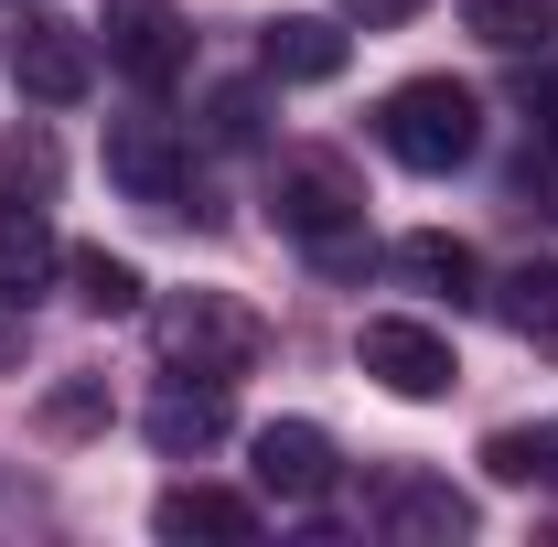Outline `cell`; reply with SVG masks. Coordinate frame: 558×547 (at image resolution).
<instances>
[{
	"label": "cell",
	"mask_w": 558,
	"mask_h": 547,
	"mask_svg": "<svg viewBox=\"0 0 558 547\" xmlns=\"http://www.w3.org/2000/svg\"><path fill=\"white\" fill-rule=\"evenodd\" d=\"M354 22H409V11H429V0H344Z\"/></svg>",
	"instance_id": "cell-24"
},
{
	"label": "cell",
	"mask_w": 558,
	"mask_h": 547,
	"mask_svg": "<svg viewBox=\"0 0 558 547\" xmlns=\"http://www.w3.org/2000/svg\"><path fill=\"white\" fill-rule=\"evenodd\" d=\"M398 269H409L418 290H440V301H473V279H484V258H473L462 236H398Z\"/></svg>",
	"instance_id": "cell-15"
},
{
	"label": "cell",
	"mask_w": 558,
	"mask_h": 547,
	"mask_svg": "<svg viewBox=\"0 0 558 547\" xmlns=\"http://www.w3.org/2000/svg\"><path fill=\"white\" fill-rule=\"evenodd\" d=\"M376 526H387V537H473V505H462L451 483H429V473H398L376 494Z\"/></svg>",
	"instance_id": "cell-13"
},
{
	"label": "cell",
	"mask_w": 558,
	"mask_h": 547,
	"mask_svg": "<svg viewBox=\"0 0 558 547\" xmlns=\"http://www.w3.org/2000/svg\"><path fill=\"white\" fill-rule=\"evenodd\" d=\"M526 108H537V150H558V65L537 75V97H526Z\"/></svg>",
	"instance_id": "cell-23"
},
{
	"label": "cell",
	"mask_w": 558,
	"mask_h": 547,
	"mask_svg": "<svg viewBox=\"0 0 558 547\" xmlns=\"http://www.w3.org/2000/svg\"><path fill=\"white\" fill-rule=\"evenodd\" d=\"M194 54V33L172 22V0H108V65L130 86H172Z\"/></svg>",
	"instance_id": "cell-7"
},
{
	"label": "cell",
	"mask_w": 558,
	"mask_h": 547,
	"mask_svg": "<svg viewBox=\"0 0 558 547\" xmlns=\"http://www.w3.org/2000/svg\"><path fill=\"white\" fill-rule=\"evenodd\" d=\"M150 526H161V537H215V547H236V537H258V505H247V494H215V483H172V494L150 505Z\"/></svg>",
	"instance_id": "cell-12"
},
{
	"label": "cell",
	"mask_w": 558,
	"mask_h": 547,
	"mask_svg": "<svg viewBox=\"0 0 558 547\" xmlns=\"http://www.w3.org/2000/svg\"><path fill=\"white\" fill-rule=\"evenodd\" d=\"M247 462H258V494H269V505H323V494H333V429L269 418V429L247 440Z\"/></svg>",
	"instance_id": "cell-6"
},
{
	"label": "cell",
	"mask_w": 558,
	"mask_h": 547,
	"mask_svg": "<svg viewBox=\"0 0 558 547\" xmlns=\"http://www.w3.org/2000/svg\"><path fill=\"white\" fill-rule=\"evenodd\" d=\"M44 194H54V139L11 130L0 139V205H44Z\"/></svg>",
	"instance_id": "cell-18"
},
{
	"label": "cell",
	"mask_w": 558,
	"mask_h": 547,
	"mask_svg": "<svg viewBox=\"0 0 558 547\" xmlns=\"http://www.w3.org/2000/svg\"><path fill=\"white\" fill-rule=\"evenodd\" d=\"M54 269H65V247H54L44 205H0V312H22Z\"/></svg>",
	"instance_id": "cell-10"
},
{
	"label": "cell",
	"mask_w": 558,
	"mask_h": 547,
	"mask_svg": "<svg viewBox=\"0 0 558 547\" xmlns=\"http://www.w3.org/2000/svg\"><path fill=\"white\" fill-rule=\"evenodd\" d=\"M484 473L494 483H526V494H558V418H537V429H494Z\"/></svg>",
	"instance_id": "cell-14"
},
{
	"label": "cell",
	"mask_w": 558,
	"mask_h": 547,
	"mask_svg": "<svg viewBox=\"0 0 558 547\" xmlns=\"http://www.w3.org/2000/svg\"><path fill=\"white\" fill-rule=\"evenodd\" d=\"M108 183L150 215H205L194 205V150L172 119H108Z\"/></svg>",
	"instance_id": "cell-4"
},
{
	"label": "cell",
	"mask_w": 558,
	"mask_h": 547,
	"mask_svg": "<svg viewBox=\"0 0 558 547\" xmlns=\"http://www.w3.org/2000/svg\"><path fill=\"white\" fill-rule=\"evenodd\" d=\"M215 440H226V387H194V376H172V387H161V398H150V451H172V462H183V451H215Z\"/></svg>",
	"instance_id": "cell-11"
},
{
	"label": "cell",
	"mask_w": 558,
	"mask_h": 547,
	"mask_svg": "<svg viewBox=\"0 0 558 547\" xmlns=\"http://www.w3.org/2000/svg\"><path fill=\"white\" fill-rule=\"evenodd\" d=\"M44 429H54V440H86V429H108V387H97V376H65V387H44Z\"/></svg>",
	"instance_id": "cell-20"
},
{
	"label": "cell",
	"mask_w": 558,
	"mask_h": 547,
	"mask_svg": "<svg viewBox=\"0 0 558 547\" xmlns=\"http://www.w3.org/2000/svg\"><path fill=\"white\" fill-rule=\"evenodd\" d=\"M462 22H473L484 44H505V54H515V44H537V33L558 22V0H462Z\"/></svg>",
	"instance_id": "cell-19"
},
{
	"label": "cell",
	"mask_w": 558,
	"mask_h": 547,
	"mask_svg": "<svg viewBox=\"0 0 558 547\" xmlns=\"http://www.w3.org/2000/svg\"><path fill=\"white\" fill-rule=\"evenodd\" d=\"M344 33L333 22H312V11H279V22H258V65L279 75V86H333L344 75Z\"/></svg>",
	"instance_id": "cell-9"
},
{
	"label": "cell",
	"mask_w": 558,
	"mask_h": 547,
	"mask_svg": "<svg viewBox=\"0 0 558 547\" xmlns=\"http://www.w3.org/2000/svg\"><path fill=\"white\" fill-rule=\"evenodd\" d=\"M11 65H22V97H44V108H75L86 86H97V44L54 22V11H33L22 22V44H11Z\"/></svg>",
	"instance_id": "cell-8"
},
{
	"label": "cell",
	"mask_w": 558,
	"mask_h": 547,
	"mask_svg": "<svg viewBox=\"0 0 558 547\" xmlns=\"http://www.w3.org/2000/svg\"><path fill=\"white\" fill-rule=\"evenodd\" d=\"M494 301H505V333H515V343L558 354V269H515Z\"/></svg>",
	"instance_id": "cell-16"
},
{
	"label": "cell",
	"mask_w": 558,
	"mask_h": 547,
	"mask_svg": "<svg viewBox=\"0 0 558 547\" xmlns=\"http://www.w3.org/2000/svg\"><path fill=\"white\" fill-rule=\"evenodd\" d=\"M354 365H365L387 398H451V376H462L451 333H429V323H398V312L354 333Z\"/></svg>",
	"instance_id": "cell-5"
},
{
	"label": "cell",
	"mask_w": 558,
	"mask_h": 547,
	"mask_svg": "<svg viewBox=\"0 0 558 547\" xmlns=\"http://www.w3.org/2000/svg\"><path fill=\"white\" fill-rule=\"evenodd\" d=\"M65 279H75V301H86V312H108V323H119V312H140V290H150V279H140L130 258H108V247H75Z\"/></svg>",
	"instance_id": "cell-17"
},
{
	"label": "cell",
	"mask_w": 558,
	"mask_h": 547,
	"mask_svg": "<svg viewBox=\"0 0 558 547\" xmlns=\"http://www.w3.org/2000/svg\"><path fill=\"white\" fill-rule=\"evenodd\" d=\"M150 343H161V365L172 376H247L258 365V343H269V323L236 301V290H183V301H161L150 312Z\"/></svg>",
	"instance_id": "cell-3"
},
{
	"label": "cell",
	"mask_w": 558,
	"mask_h": 547,
	"mask_svg": "<svg viewBox=\"0 0 558 547\" xmlns=\"http://www.w3.org/2000/svg\"><path fill=\"white\" fill-rule=\"evenodd\" d=\"M526 205L558 215V150H537V161H526Z\"/></svg>",
	"instance_id": "cell-22"
},
{
	"label": "cell",
	"mask_w": 558,
	"mask_h": 547,
	"mask_svg": "<svg viewBox=\"0 0 558 547\" xmlns=\"http://www.w3.org/2000/svg\"><path fill=\"white\" fill-rule=\"evenodd\" d=\"M205 130L226 139V150H247V139H258V97H247V86H215V97H205Z\"/></svg>",
	"instance_id": "cell-21"
},
{
	"label": "cell",
	"mask_w": 558,
	"mask_h": 547,
	"mask_svg": "<svg viewBox=\"0 0 558 547\" xmlns=\"http://www.w3.org/2000/svg\"><path fill=\"white\" fill-rule=\"evenodd\" d=\"M376 139H387V161H409V172H462L473 139H484V97L451 86V75H409V86L376 108Z\"/></svg>",
	"instance_id": "cell-2"
},
{
	"label": "cell",
	"mask_w": 558,
	"mask_h": 547,
	"mask_svg": "<svg viewBox=\"0 0 558 547\" xmlns=\"http://www.w3.org/2000/svg\"><path fill=\"white\" fill-rule=\"evenodd\" d=\"M269 215L323 258V269H365V183H354L333 150H301V161H279L269 183Z\"/></svg>",
	"instance_id": "cell-1"
}]
</instances>
